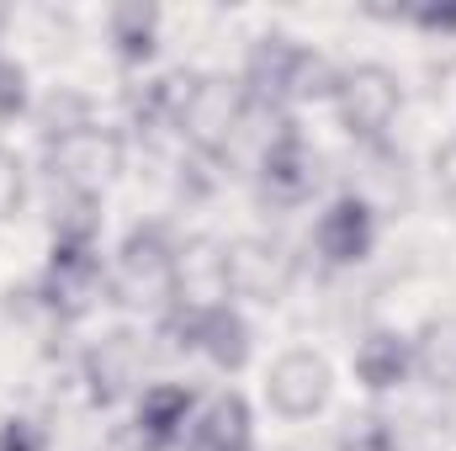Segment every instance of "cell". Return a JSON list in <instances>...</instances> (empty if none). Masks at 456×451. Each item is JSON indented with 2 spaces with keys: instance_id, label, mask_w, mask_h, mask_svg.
Here are the masks:
<instances>
[{
  "instance_id": "obj_1",
  "label": "cell",
  "mask_w": 456,
  "mask_h": 451,
  "mask_svg": "<svg viewBox=\"0 0 456 451\" xmlns=\"http://www.w3.org/2000/svg\"><path fill=\"white\" fill-rule=\"evenodd\" d=\"M239 86H244V102L249 112H276L292 117L297 107H314V102H330L335 86H340V64L297 37H281V32H265L244 48V64H239Z\"/></svg>"
},
{
  "instance_id": "obj_2",
  "label": "cell",
  "mask_w": 456,
  "mask_h": 451,
  "mask_svg": "<svg viewBox=\"0 0 456 451\" xmlns=\"http://www.w3.org/2000/svg\"><path fill=\"white\" fill-rule=\"evenodd\" d=\"M186 266H181V244L175 234L149 218L122 234L112 255H107V303L127 308V314H165L170 303H181L186 292Z\"/></svg>"
},
{
  "instance_id": "obj_3",
  "label": "cell",
  "mask_w": 456,
  "mask_h": 451,
  "mask_svg": "<svg viewBox=\"0 0 456 451\" xmlns=\"http://www.w3.org/2000/svg\"><path fill=\"white\" fill-rule=\"evenodd\" d=\"M154 324L175 356H202L224 377H239L255 361V324L233 298H181Z\"/></svg>"
},
{
  "instance_id": "obj_4",
  "label": "cell",
  "mask_w": 456,
  "mask_h": 451,
  "mask_svg": "<svg viewBox=\"0 0 456 451\" xmlns=\"http://www.w3.org/2000/svg\"><path fill=\"white\" fill-rule=\"evenodd\" d=\"M249 102L239 75H181V102H175V138L197 154V160H224L233 133L244 127Z\"/></svg>"
},
{
  "instance_id": "obj_5",
  "label": "cell",
  "mask_w": 456,
  "mask_h": 451,
  "mask_svg": "<svg viewBox=\"0 0 456 451\" xmlns=\"http://www.w3.org/2000/svg\"><path fill=\"white\" fill-rule=\"evenodd\" d=\"M330 107H335V122L345 127V138H355L361 149H382L398 112H403V80H398V70L361 59V64L340 70Z\"/></svg>"
},
{
  "instance_id": "obj_6",
  "label": "cell",
  "mask_w": 456,
  "mask_h": 451,
  "mask_svg": "<svg viewBox=\"0 0 456 451\" xmlns=\"http://www.w3.org/2000/svg\"><path fill=\"white\" fill-rule=\"evenodd\" d=\"M37 298L53 319H86L107 298V255L102 244L48 239V260L37 276Z\"/></svg>"
},
{
  "instance_id": "obj_7",
  "label": "cell",
  "mask_w": 456,
  "mask_h": 451,
  "mask_svg": "<svg viewBox=\"0 0 456 451\" xmlns=\"http://www.w3.org/2000/svg\"><path fill=\"white\" fill-rule=\"evenodd\" d=\"M335 398V366L314 345H292L265 366V409L287 425L319 420Z\"/></svg>"
},
{
  "instance_id": "obj_8",
  "label": "cell",
  "mask_w": 456,
  "mask_h": 451,
  "mask_svg": "<svg viewBox=\"0 0 456 451\" xmlns=\"http://www.w3.org/2000/svg\"><path fill=\"white\" fill-rule=\"evenodd\" d=\"M314 186H319V154H314L308 133L297 127V117H281L255 160V192H260V202L287 213V208H303L314 197Z\"/></svg>"
},
{
  "instance_id": "obj_9",
  "label": "cell",
  "mask_w": 456,
  "mask_h": 451,
  "mask_svg": "<svg viewBox=\"0 0 456 451\" xmlns=\"http://www.w3.org/2000/svg\"><path fill=\"white\" fill-rule=\"evenodd\" d=\"M43 144H48L53 181L86 186V192H107L117 181V170H122V160H127V138L117 127H102L96 117L80 122V127H64V133H53Z\"/></svg>"
},
{
  "instance_id": "obj_10",
  "label": "cell",
  "mask_w": 456,
  "mask_h": 451,
  "mask_svg": "<svg viewBox=\"0 0 456 451\" xmlns=\"http://www.w3.org/2000/svg\"><path fill=\"white\" fill-rule=\"evenodd\" d=\"M377 250V208L366 192H335L314 218V255L330 271H355Z\"/></svg>"
},
{
  "instance_id": "obj_11",
  "label": "cell",
  "mask_w": 456,
  "mask_h": 451,
  "mask_svg": "<svg viewBox=\"0 0 456 451\" xmlns=\"http://www.w3.org/2000/svg\"><path fill=\"white\" fill-rule=\"evenodd\" d=\"M218 276H224V298L281 303L292 276H297V260L276 239H233L224 250V260H218Z\"/></svg>"
},
{
  "instance_id": "obj_12",
  "label": "cell",
  "mask_w": 456,
  "mask_h": 451,
  "mask_svg": "<svg viewBox=\"0 0 456 451\" xmlns=\"http://www.w3.org/2000/svg\"><path fill=\"white\" fill-rule=\"evenodd\" d=\"M80 382L96 409H117L122 398L143 393V335L112 330L80 356Z\"/></svg>"
},
{
  "instance_id": "obj_13",
  "label": "cell",
  "mask_w": 456,
  "mask_h": 451,
  "mask_svg": "<svg viewBox=\"0 0 456 451\" xmlns=\"http://www.w3.org/2000/svg\"><path fill=\"white\" fill-rule=\"evenodd\" d=\"M350 377H355V388L371 393V398H387V393L409 388V382H414V345H409V335L393 330V324L366 330V335L355 340Z\"/></svg>"
},
{
  "instance_id": "obj_14",
  "label": "cell",
  "mask_w": 456,
  "mask_h": 451,
  "mask_svg": "<svg viewBox=\"0 0 456 451\" xmlns=\"http://www.w3.org/2000/svg\"><path fill=\"white\" fill-rule=\"evenodd\" d=\"M175 451H260V430H255V409L239 388H224L202 404L197 425L175 441Z\"/></svg>"
},
{
  "instance_id": "obj_15",
  "label": "cell",
  "mask_w": 456,
  "mask_h": 451,
  "mask_svg": "<svg viewBox=\"0 0 456 451\" xmlns=\"http://www.w3.org/2000/svg\"><path fill=\"white\" fill-rule=\"evenodd\" d=\"M202 404H208V398H202L191 382H149V388L133 398V420H138L154 441H165V447L175 451V441L197 425Z\"/></svg>"
},
{
  "instance_id": "obj_16",
  "label": "cell",
  "mask_w": 456,
  "mask_h": 451,
  "mask_svg": "<svg viewBox=\"0 0 456 451\" xmlns=\"http://www.w3.org/2000/svg\"><path fill=\"white\" fill-rule=\"evenodd\" d=\"M159 27H165L159 5H149V0H117L112 11H107V48H112V59L122 70L154 64V53H159Z\"/></svg>"
},
{
  "instance_id": "obj_17",
  "label": "cell",
  "mask_w": 456,
  "mask_h": 451,
  "mask_svg": "<svg viewBox=\"0 0 456 451\" xmlns=\"http://www.w3.org/2000/svg\"><path fill=\"white\" fill-rule=\"evenodd\" d=\"M409 345H414V382L436 393H456V314L425 319L409 335Z\"/></svg>"
},
{
  "instance_id": "obj_18",
  "label": "cell",
  "mask_w": 456,
  "mask_h": 451,
  "mask_svg": "<svg viewBox=\"0 0 456 451\" xmlns=\"http://www.w3.org/2000/svg\"><path fill=\"white\" fill-rule=\"evenodd\" d=\"M102 192H86V186H64L53 181L48 192V239H75V244H102Z\"/></svg>"
},
{
  "instance_id": "obj_19",
  "label": "cell",
  "mask_w": 456,
  "mask_h": 451,
  "mask_svg": "<svg viewBox=\"0 0 456 451\" xmlns=\"http://www.w3.org/2000/svg\"><path fill=\"white\" fill-rule=\"evenodd\" d=\"M175 102H181V75H154L127 91V127L133 138L154 144L159 133H175Z\"/></svg>"
},
{
  "instance_id": "obj_20",
  "label": "cell",
  "mask_w": 456,
  "mask_h": 451,
  "mask_svg": "<svg viewBox=\"0 0 456 451\" xmlns=\"http://www.w3.org/2000/svg\"><path fill=\"white\" fill-rule=\"evenodd\" d=\"M371 16L403 21L425 37H456V0H414V5H387V11H371Z\"/></svg>"
},
{
  "instance_id": "obj_21",
  "label": "cell",
  "mask_w": 456,
  "mask_h": 451,
  "mask_svg": "<svg viewBox=\"0 0 456 451\" xmlns=\"http://www.w3.org/2000/svg\"><path fill=\"white\" fill-rule=\"evenodd\" d=\"M32 112V86H27V70L0 48V122H16V117Z\"/></svg>"
},
{
  "instance_id": "obj_22",
  "label": "cell",
  "mask_w": 456,
  "mask_h": 451,
  "mask_svg": "<svg viewBox=\"0 0 456 451\" xmlns=\"http://www.w3.org/2000/svg\"><path fill=\"white\" fill-rule=\"evenodd\" d=\"M335 451H403V447H398L393 425H387L382 414H371V420H361L355 430H345L340 447H335Z\"/></svg>"
},
{
  "instance_id": "obj_23",
  "label": "cell",
  "mask_w": 456,
  "mask_h": 451,
  "mask_svg": "<svg viewBox=\"0 0 456 451\" xmlns=\"http://www.w3.org/2000/svg\"><path fill=\"white\" fill-rule=\"evenodd\" d=\"M102 451H170V447H165V441H154V436L127 414V420H117L112 430L102 436Z\"/></svg>"
},
{
  "instance_id": "obj_24",
  "label": "cell",
  "mask_w": 456,
  "mask_h": 451,
  "mask_svg": "<svg viewBox=\"0 0 456 451\" xmlns=\"http://www.w3.org/2000/svg\"><path fill=\"white\" fill-rule=\"evenodd\" d=\"M0 451H48V436H43V425H37V420L11 414V420L0 425Z\"/></svg>"
},
{
  "instance_id": "obj_25",
  "label": "cell",
  "mask_w": 456,
  "mask_h": 451,
  "mask_svg": "<svg viewBox=\"0 0 456 451\" xmlns=\"http://www.w3.org/2000/svg\"><path fill=\"white\" fill-rule=\"evenodd\" d=\"M21 197H27L21 165H16V154H5V149H0V218H11V213L21 208Z\"/></svg>"
}]
</instances>
